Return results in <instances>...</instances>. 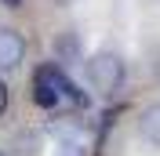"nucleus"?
<instances>
[{
  "label": "nucleus",
  "mask_w": 160,
  "mask_h": 156,
  "mask_svg": "<svg viewBox=\"0 0 160 156\" xmlns=\"http://www.w3.org/2000/svg\"><path fill=\"white\" fill-rule=\"evenodd\" d=\"M0 156H4V153H0Z\"/></svg>",
  "instance_id": "obj_9"
},
{
  "label": "nucleus",
  "mask_w": 160,
  "mask_h": 156,
  "mask_svg": "<svg viewBox=\"0 0 160 156\" xmlns=\"http://www.w3.org/2000/svg\"><path fill=\"white\" fill-rule=\"evenodd\" d=\"M4 109H8V87H4V80H0V116H4Z\"/></svg>",
  "instance_id": "obj_7"
},
{
  "label": "nucleus",
  "mask_w": 160,
  "mask_h": 156,
  "mask_svg": "<svg viewBox=\"0 0 160 156\" xmlns=\"http://www.w3.org/2000/svg\"><path fill=\"white\" fill-rule=\"evenodd\" d=\"M138 131H142V138H146L149 145H157V149H160V102H157V105H149L146 113H142Z\"/></svg>",
  "instance_id": "obj_3"
},
{
  "label": "nucleus",
  "mask_w": 160,
  "mask_h": 156,
  "mask_svg": "<svg viewBox=\"0 0 160 156\" xmlns=\"http://www.w3.org/2000/svg\"><path fill=\"white\" fill-rule=\"evenodd\" d=\"M18 4H22V0H8V7H18Z\"/></svg>",
  "instance_id": "obj_8"
},
{
  "label": "nucleus",
  "mask_w": 160,
  "mask_h": 156,
  "mask_svg": "<svg viewBox=\"0 0 160 156\" xmlns=\"http://www.w3.org/2000/svg\"><path fill=\"white\" fill-rule=\"evenodd\" d=\"M33 102L44 105V109H55V105H58V91H51L44 80H37V87H33Z\"/></svg>",
  "instance_id": "obj_4"
},
{
  "label": "nucleus",
  "mask_w": 160,
  "mask_h": 156,
  "mask_svg": "<svg viewBox=\"0 0 160 156\" xmlns=\"http://www.w3.org/2000/svg\"><path fill=\"white\" fill-rule=\"evenodd\" d=\"M58 55H62V58H77V55H80V37L73 29H66L58 37Z\"/></svg>",
  "instance_id": "obj_5"
},
{
  "label": "nucleus",
  "mask_w": 160,
  "mask_h": 156,
  "mask_svg": "<svg viewBox=\"0 0 160 156\" xmlns=\"http://www.w3.org/2000/svg\"><path fill=\"white\" fill-rule=\"evenodd\" d=\"M22 58H26V37L18 29H0V69L11 73V69H18Z\"/></svg>",
  "instance_id": "obj_2"
},
{
  "label": "nucleus",
  "mask_w": 160,
  "mask_h": 156,
  "mask_svg": "<svg viewBox=\"0 0 160 156\" xmlns=\"http://www.w3.org/2000/svg\"><path fill=\"white\" fill-rule=\"evenodd\" d=\"M55 156H84V149H80V142H73V138H62L58 149H55Z\"/></svg>",
  "instance_id": "obj_6"
},
{
  "label": "nucleus",
  "mask_w": 160,
  "mask_h": 156,
  "mask_svg": "<svg viewBox=\"0 0 160 156\" xmlns=\"http://www.w3.org/2000/svg\"><path fill=\"white\" fill-rule=\"evenodd\" d=\"M88 84L95 91H102V95L117 91L120 84H124V62H120V55H113V51H98V55L88 62Z\"/></svg>",
  "instance_id": "obj_1"
}]
</instances>
